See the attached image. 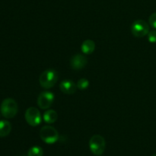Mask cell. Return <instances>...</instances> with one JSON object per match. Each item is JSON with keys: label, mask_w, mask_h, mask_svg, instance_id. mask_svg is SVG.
<instances>
[{"label": "cell", "mask_w": 156, "mask_h": 156, "mask_svg": "<svg viewBox=\"0 0 156 156\" xmlns=\"http://www.w3.org/2000/svg\"><path fill=\"white\" fill-rule=\"evenodd\" d=\"M59 80L58 72L54 69H47L41 74L39 78L40 85L44 89L52 88Z\"/></svg>", "instance_id": "6da1fadb"}, {"label": "cell", "mask_w": 156, "mask_h": 156, "mask_svg": "<svg viewBox=\"0 0 156 156\" xmlns=\"http://www.w3.org/2000/svg\"><path fill=\"white\" fill-rule=\"evenodd\" d=\"M1 113L6 119H12L16 116L18 110V104L15 99L7 98L2 101L0 106Z\"/></svg>", "instance_id": "7a4b0ae2"}, {"label": "cell", "mask_w": 156, "mask_h": 156, "mask_svg": "<svg viewBox=\"0 0 156 156\" xmlns=\"http://www.w3.org/2000/svg\"><path fill=\"white\" fill-rule=\"evenodd\" d=\"M40 137L47 144H54L59 139V132L51 125L43 126L40 130Z\"/></svg>", "instance_id": "3957f363"}, {"label": "cell", "mask_w": 156, "mask_h": 156, "mask_svg": "<svg viewBox=\"0 0 156 156\" xmlns=\"http://www.w3.org/2000/svg\"><path fill=\"white\" fill-rule=\"evenodd\" d=\"M106 142L103 136L94 135L89 140V148L91 152L95 155H101L105 151Z\"/></svg>", "instance_id": "277c9868"}, {"label": "cell", "mask_w": 156, "mask_h": 156, "mask_svg": "<svg viewBox=\"0 0 156 156\" xmlns=\"http://www.w3.org/2000/svg\"><path fill=\"white\" fill-rule=\"evenodd\" d=\"M149 32V24L144 20H136L131 25V32L136 38H143L148 35Z\"/></svg>", "instance_id": "5b68a950"}, {"label": "cell", "mask_w": 156, "mask_h": 156, "mask_svg": "<svg viewBox=\"0 0 156 156\" xmlns=\"http://www.w3.org/2000/svg\"><path fill=\"white\" fill-rule=\"evenodd\" d=\"M25 120L30 126H37L41 124L42 121V116H41V112L36 107H29L27 109L24 115Z\"/></svg>", "instance_id": "8992f818"}, {"label": "cell", "mask_w": 156, "mask_h": 156, "mask_svg": "<svg viewBox=\"0 0 156 156\" xmlns=\"http://www.w3.org/2000/svg\"><path fill=\"white\" fill-rule=\"evenodd\" d=\"M55 96L50 91H43L37 98V105L42 110H48L53 104Z\"/></svg>", "instance_id": "52a82bcc"}, {"label": "cell", "mask_w": 156, "mask_h": 156, "mask_svg": "<svg viewBox=\"0 0 156 156\" xmlns=\"http://www.w3.org/2000/svg\"><path fill=\"white\" fill-rule=\"evenodd\" d=\"M88 60L84 54H76L73 55L70 60V66L71 68L75 70H79L83 69L87 65Z\"/></svg>", "instance_id": "ba28073f"}, {"label": "cell", "mask_w": 156, "mask_h": 156, "mask_svg": "<svg viewBox=\"0 0 156 156\" xmlns=\"http://www.w3.org/2000/svg\"><path fill=\"white\" fill-rule=\"evenodd\" d=\"M59 89L65 94L71 95L76 93L77 90V85L69 79H66L61 81L59 84Z\"/></svg>", "instance_id": "9c48e42d"}, {"label": "cell", "mask_w": 156, "mask_h": 156, "mask_svg": "<svg viewBox=\"0 0 156 156\" xmlns=\"http://www.w3.org/2000/svg\"><path fill=\"white\" fill-rule=\"evenodd\" d=\"M81 49H82V53L85 54H91L95 50V43L93 40H85L82 44Z\"/></svg>", "instance_id": "30bf717a"}, {"label": "cell", "mask_w": 156, "mask_h": 156, "mask_svg": "<svg viewBox=\"0 0 156 156\" xmlns=\"http://www.w3.org/2000/svg\"><path fill=\"white\" fill-rule=\"evenodd\" d=\"M57 113L53 110H47L44 113V116H43V119H44V122L47 124L54 123L57 120Z\"/></svg>", "instance_id": "8fae6325"}, {"label": "cell", "mask_w": 156, "mask_h": 156, "mask_svg": "<svg viewBox=\"0 0 156 156\" xmlns=\"http://www.w3.org/2000/svg\"><path fill=\"white\" fill-rule=\"evenodd\" d=\"M12 130V125L9 121H0V137H5L9 136Z\"/></svg>", "instance_id": "7c38bea8"}, {"label": "cell", "mask_w": 156, "mask_h": 156, "mask_svg": "<svg viewBox=\"0 0 156 156\" xmlns=\"http://www.w3.org/2000/svg\"><path fill=\"white\" fill-rule=\"evenodd\" d=\"M44 151L41 147L35 145L31 147L27 151V156H43Z\"/></svg>", "instance_id": "4fadbf2b"}, {"label": "cell", "mask_w": 156, "mask_h": 156, "mask_svg": "<svg viewBox=\"0 0 156 156\" xmlns=\"http://www.w3.org/2000/svg\"><path fill=\"white\" fill-rule=\"evenodd\" d=\"M76 85H77V88H79V90H84L88 87V86H89V81L86 78H81V79H79L78 80Z\"/></svg>", "instance_id": "5bb4252c"}, {"label": "cell", "mask_w": 156, "mask_h": 156, "mask_svg": "<svg viewBox=\"0 0 156 156\" xmlns=\"http://www.w3.org/2000/svg\"><path fill=\"white\" fill-rule=\"evenodd\" d=\"M148 41L150 43L155 44L156 43V30H152L148 34Z\"/></svg>", "instance_id": "9a60e30c"}, {"label": "cell", "mask_w": 156, "mask_h": 156, "mask_svg": "<svg viewBox=\"0 0 156 156\" xmlns=\"http://www.w3.org/2000/svg\"><path fill=\"white\" fill-rule=\"evenodd\" d=\"M149 23L152 28L154 29H156V12H154L149 16Z\"/></svg>", "instance_id": "2e32d148"}, {"label": "cell", "mask_w": 156, "mask_h": 156, "mask_svg": "<svg viewBox=\"0 0 156 156\" xmlns=\"http://www.w3.org/2000/svg\"><path fill=\"white\" fill-rule=\"evenodd\" d=\"M152 156H156V154H153V155H152Z\"/></svg>", "instance_id": "e0dca14e"}]
</instances>
